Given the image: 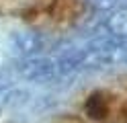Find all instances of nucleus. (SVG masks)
I'll return each instance as SVG.
<instances>
[{"label": "nucleus", "instance_id": "obj_1", "mask_svg": "<svg viewBox=\"0 0 127 123\" xmlns=\"http://www.w3.org/2000/svg\"><path fill=\"white\" fill-rule=\"evenodd\" d=\"M119 113H121V117H123V121L127 123V101L123 103V107H121V111H119Z\"/></svg>", "mask_w": 127, "mask_h": 123}]
</instances>
